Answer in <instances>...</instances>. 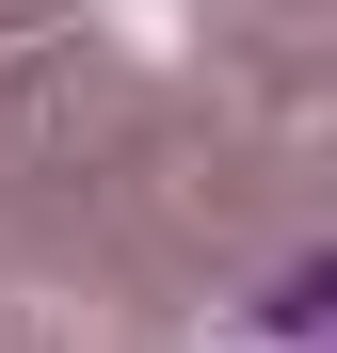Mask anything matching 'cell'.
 I'll return each instance as SVG.
<instances>
[{
    "label": "cell",
    "instance_id": "1",
    "mask_svg": "<svg viewBox=\"0 0 337 353\" xmlns=\"http://www.w3.org/2000/svg\"><path fill=\"white\" fill-rule=\"evenodd\" d=\"M257 353H337V257H305V273L257 289Z\"/></svg>",
    "mask_w": 337,
    "mask_h": 353
}]
</instances>
